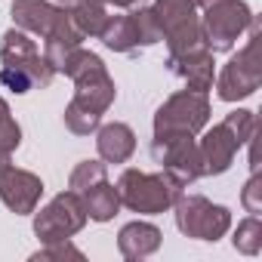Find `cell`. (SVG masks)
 Returning a JSON list of instances; mask_svg holds the SVG:
<instances>
[{
    "mask_svg": "<svg viewBox=\"0 0 262 262\" xmlns=\"http://www.w3.org/2000/svg\"><path fill=\"white\" fill-rule=\"evenodd\" d=\"M182 194V188L161 170V173H142V170H123L117 179V198L120 207L133 210V213H167L173 210L176 198Z\"/></svg>",
    "mask_w": 262,
    "mask_h": 262,
    "instance_id": "6da1fadb",
    "label": "cell"
},
{
    "mask_svg": "<svg viewBox=\"0 0 262 262\" xmlns=\"http://www.w3.org/2000/svg\"><path fill=\"white\" fill-rule=\"evenodd\" d=\"M62 74H68L74 80V102L77 105H83V108H90L96 114H105L111 108L117 90H114V80L108 77L105 62L96 53L77 47L71 53V59L65 62Z\"/></svg>",
    "mask_w": 262,
    "mask_h": 262,
    "instance_id": "7a4b0ae2",
    "label": "cell"
},
{
    "mask_svg": "<svg viewBox=\"0 0 262 262\" xmlns=\"http://www.w3.org/2000/svg\"><path fill=\"white\" fill-rule=\"evenodd\" d=\"M151 13H155L161 40H167V59H176L198 47H207L201 16L191 0H155Z\"/></svg>",
    "mask_w": 262,
    "mask_h": 262,
    "instance_id": "3957f363",
    "label": "cell"
},
{
    "mask_svg": "<svg viewBox=\"0 0 262 262\" xmlns=\"http://www.w3.org/2000/svg\"><path fill=\"white\" fill-rule=\"evenodd\" d=\"M250 37H247V47L237 50V56H231L225 62V68L219 71V80H216V93L222 102H237V99H247L259 90L262 83V59H259V19L253 16L250 22Z\"/></svg>",
    "mask_w": 262,
    "mask_h": 262,
    "instance_id": "277c9868",
    "label": "cell"
},
{
    "mask_svg": "<svg viewBox=\"0 0 262 262\" xmlns=\"http://www.w3.org/2000/svg\"><path fill=\"white\" fill-rule=\"evenodd\" d=\"M210 120V99L207 93L179 90L173 93L155 114V136H198Z\"/></svg>",
    "mask_w": 262,
    "mask_h": 262,
    "instance_id": "5b68a950",
    "label": "cell"
},
{
    "mask_svg": "<svg viewBox=\"0 0 262 262\" xmlns=\"http://www.w3.org/2000/svg\"><path fill=\"white\" fill-rule=\"evenodd\" d=\"M176 228L194 241H219L231 228V213L222 204H213L201 194H179L173 204Z\"/></svg>",
    "mask_w": 262,
    "mask_h": 262,
    "instance_id": "8992f818",
    "label": "cell"
},
{
    "mask_svg": "<svg viewBox=\"0 0 262 262\" xmlns=\"http://www.w3.org/2000/svg\"><path fill=\"white\" fill-rule=\"evenodd\" d=\"M253 13L244 0H216V4L207 7L201 28H204V40L210 53H228L237 37L250 28Z\"/></svg>",
    "mask_w": 262,
    "mask_h": 262,
    "instance_id": "52a82bcc",
    "label": "cell"
},
{
    "mask_svg": "<svg viewBox=\"0 0 262 262\" xmlns=\"http://www.w3.org/2000/svg\"><path fill=\"white\" fill-rule=\"evenodd\" d=\"M151 158H155V164H161V170L179 188H188L191 182H198L204 176L201 151H198L194 136H182V133H176V136H155Z\"/></svg>",
    "mask_w": 262,
    "mask_h": 262,
    "instance_id": "ba28073f",
    "label": "cell"
},
{
    "mask_svg": "<svg viewBox=\"0 0 262 262\" xmlns=\"http://www.w3.org/2000/svg\"><path fill=\"white\" fill-rule=\"evenodd\" d=\"M83 225H86V210H83L80 194H74V191L56 194L40 213L34 210V234L40 237V244L74 237Z\"/></svg>",
    "mask_w": 262,
    "mask_h": 262,
    "instance_id": "9c48e42d",
    "label": "cell"
},
{
    "mask_svg": "<svg viewBox=\"0 0 262 262\" xmlns=\"http://www.w3.org/2000/svg\"><path fill=\"white\" fill-rule=\"evenodd\" d=\"M43 198V182L40 176L28 173V170H19V167H7L0 173V201H4L16 216H28L37 210Z\"/></svg>",
    "mask_w": 262,
    "mask_h": 262,
    "instance_id": "30bf717a",
    "label": "cell"
},
{
    "mask_svg": "<svg viewBox=\"0 0 262 262\" xmlns=\"http://www.w3.org/2000/svg\"><path fill=\"white\" fill-rule=\"evenodd\" d=\"M237 148H241V142H237V136L231 133L225 123H216L213 129H207L204 139L198 142L204 176H222V173L231 167Z\"/></svg>",
    "mask_w": 262,
    "mask_h": 262,
    "instance_id": "8fae6325",
    "label": "cell"
},
{
    "mask_svg": "<svg viewBox=\"0 0 262 262\" xmlns=\"http://www.w3.org/2000/svg\"><path fill=\"white\" fill-rule=\"evenodd\" d=\"M10 16H13L16 28H22L28 34L47 37L68 16V10L59 7V4H50V0H16L13 10H10Z\"/></svg>",
    "mask_w": 262,
    "mask_h": 262,
    "instance_id": "7c38bea8",
    "label": "cell"
},
{
    "mask_svg": "<svg viewBox=\"0 0 262 262\" xmlns=\"http://www.w3.org/2000/svg\"><path fill=\"white\" fill-rule=\"evenodd\" d=\"M167 68H170L188 90H194V93H207V90L213 86L216 68H213V53H210L207 47L188 50V53H182V56H176V59H167Z\"/></svg>",
    "mask_w": 262,
    "mask_h": 262,
    "instance_id": "4fadbf2b",
    "label": "cell"
},
{
    "mask_svg": "<svg viewBox=\"0 0 262 262\" xmlns=\"http://www.w3.org/2000/svg\"><path fill=\"white\" fill-rule=\"evenodd\" d=\"M96 148L105 164H126L136 151V133L120 120L96 126Z\"/></svg>",
    "mask_w": 262,
    "mask_h": 262,
    "instance_id": "5bb4252c",
    "label": "cell"
},
{
    "mask_svg": "<svg viewBox=\"0 0 262 262\" xmlns=\"http://www.w3.org/2000/svg\"><path fill=\"white\" fill-rule=\"evenodd\" d=\"M161 228L151 222H126L117 234V250L123 259H145L161 247Z\"/></svg>",
    "mask_w": 262,
    "mask_h": 262,
    "instance_id": "9a60e30c",
    "label": "cell"
},
{
    "mask_svg": "<svg viewBox=\"0 0 262 262\" xmlns=\"http://www.w3.org/2000/svg\"><path fill=\"white\" fill-rule=\"evenodd\" d=\"M47 40V47H43V59L53 65V71H62L65 68V62L71 59V53L80 47V40H83V34L74 28V22H71V13L43 37Z\"/></svg>",
    "mask_w": 262,
    "mask_h": 262,
    "instance_id": "2e32d148",
    "label": "cell"
},
{
    "mask_svg": "<svg viewBox=\"0 0 262 262\" xmlns=\"http://www.w3.org/2000/svg\"><path fill=\"white\" fill-rule=\"evenodd\" d=\"M80 201H83L86 219H93V222H108V219H114L117 210H120L117 188H114L108 179H102V182L83 188V191H80Z\"/></svg>",
    "mask_w": 262,
    "mask_h": 262,
    "instance_id": "e0dca14e",
    "label": "cell"
},
{
    "mask_svg": "<svg viewBox=\"0 0 262 262\" xmlns=\"http://www.w3.org/2000/svg\"><path fill=\"white\" fill-rule=\"evenodd\" d=\"M0 62L4 65H37V62H43V56H40L37 43L28 37V31L10 28L0 37Z\"/></svg>",
    "mask_w": 262,
    "mask_h": 262,
    "instance_id": "ac0fdd59",
    "label": "cell"
},
{
    "mask_svg": "<svg viewBox=\"0 0 262 262\" xmlns=\"http://www.w3.org/2000/svg\"><path fill=\"white\" fill-rule=\"evenodd\" d=\"M99 40H102L108 50L126 53V56H136V53L142 50V47H139V37H136V25H133V19H129V13H126V16H108V22H105L102 34H99Z\"/></svg>",
    "mask_w": 262,
    "mask_h": 262,
    "instance_id": "d6986e66",
    "label": "cell"
},
{
    "mask_svg": "<svg viewBox=\"0 0 262 262\" xmlns=\"http://www.w3.org/2000/svg\"><path fill=\"white\" fill-rule=\"evenodd\" d=\"M68 13H71L74 28L83 37H99L105 22H108V4L105 0H74L68 7Z\"/></svg>",
    "mask_w": 262,
    "mask_h": 262,
    "instance_id": "ffe728a7",
    "label": "cell"
},
{
    "mask_svg": "<svg viewBox=\"0 0 262 262\" xmlns=\"http://www.w3.org/2000/svg\"><path fill=\"white\" fill-rule=\"evenodd\" d=\"M231 244H234L237 253H244V256H256V253L262 250V222H259V216H247L244 222H237Z\"/></svg>",
    "mask_w": 262,
    "mask_h": 262,
    "instance_id": "44dd1931",
    "label": "cell"
},
{
    "mask_svg": "<svg viewBox=\"0 0 262 262\" xmlns=\"http://www.w3.org/2000/svg\"><path fill=\"white\" fill-rule=\"evenodd\" d=\"M102 179H108V167H105V161H80V164L71 170L68 185H71L74 194H80L83 188H90V185H96V182H102Z\"/></svg>",
    "mask_w": 262,
    "mask_h": 262,
    "instance_id": "7402d4cb",
    "label": "cell"
},
{
    "mask_svg": "<svg viewBox=\"0 0 262 262\" xmlns=\"http://www.w3.org/2000/svg\"><path fill=\"white\" fill-rule=\"evenodd\" d=\"M99 120H102V114H96V111H90V108L77 105L74 99H71V102H68V108H65V126L71 129L74 136H90L93 129L99 126Z\"/></svg>",
    "mask_w": 262,
    "mask_h": 262,
    "instance_id": "603a6c76",
    "label": "cell"
},
{
    "mask_svg": "<svg viewBox=\"0 0 262 262\" xmlns=\"http://www.w3.org/2000/svg\"><path fill=\"white\" fill-rule=\"evenodd\" d=\"M129 19L136 25V37H139V47H155L161 40V31H158V22H155V13L151 7H133L129 10Z\"/></svg>",
    "mask_w": 262,
    "mask_h": 262,
    "instance_id": "cb8c5ba5",
    "label": "cell"
},
{
    "mask_svg": "<svg viewBox=\"0 0 262 262\" xmlns=\"http://www.w3.org/2000/svg\"><path fill=\"white\" fill-rule=\"evenodd\" d=\"M19 142H22V126L16 123V117H13L7 99L0 96V151L13 155V151L19 148Z\"/></svg>",
    "mask_w": 262,
    "mask_h": 262,
    "instance_id": "d4e9b609",
    "label": "cell"
},
{
    "mask_svg": "<svg viewBox=\"0 0 262 262\" xmlns=\"http://www.w3.org/2000/svg\"><path fill=\"white\" fill-rule=\"evenodd\" d=\"M231 133L237 136V142L241 145H247L253 136H256V117H253V111H247V108H237V111H231V114H225V120H222Z\"/></svg>",
    "mask_w": 262,
    "mask_h": 262,
    "instance_id": "484cf974",
    "label": "cell"
},
{
    "mask_svg": "<svg viewBox=\"0 0 262 262\" xmlns=\"http://www.w3.org/2000/svg\"><path fill=\"white\" fill-rule=\"evenodd\" d=\"M31 259H34V262H40V259H83V253L71 244V237H65V241L43 244V250H37Z\"/></svg>",
    "mask_w": 262,
    "mask_h": 262,
    "instance_id": "4316f807",
    "label": "cell"
},
{
    "mask_svg": "<svg viewBox=\"0 0 262 262\" xmlns=\"http://www.w3.org/2000/svg\"><path fill=\"white\" fill-rule=\"evenodd\" d=\"M241 201H244V210H247L250 216H259V213H262V176H259V170L247 179Z\"/></svg>",
    "mask_w": 262,
    "mask_h": 262,
    "instance_id": "83f0119b",
    "label": "cell"
},
{
    "mask_svg": "<svg viewBox=\"0 0 262 262\" xmlns=\"http://www.w3.org/2000/svg\"><path fill=\"white\" fill-rule=\"evenodd\" d=\"M105 4L114 10H133V7H142V0H105Z\"/></svg>",
    "mask_w": 262,
    "mask_h": 262,
    "instance_id": "f1b7e54d",
    "label": "cell"
},
{
    "mask_svg": "<svg viewBox=\"0 0 262 262\" xmlns=\"http://www.w3.org/2000/svg\"><path fill=\"white\" fill-rule=\"evenodd\" d=\"M7 167H10V155H7V151H0V173H4Z\"/></svg>",
    "mask_w": 262,
    "mask_h": 262,
    "instance_id": "f546056e",
    "label": "cell"
},
{
    "mask_svg": "<svg viewBox=\"0 0 262 262\" xmlns=\"http://www.w3.org/2000/svg\"><path fill=\"white\" fill-rule=\"evenodd\" d=\"M191 4H194V7H201V10H207L210 4H216V0H191Z\"/></svg>",
    "mask_w": 262,
    "mask_h": 262,
    "instance_id": "4dcf8cb0",
    "label": "cell"
},
{
    "mask_svg": "<svg viewBox=\"0 0 262 262\" xmlns=\"http://www.w3.org/2000/svg\"><path fill=\"white\" fill-rule=\"evenodd\" d=\"M56 4H59V7H65V10H68V7H71V4H74V0H56Z\"/></svg>",
    "mask_w": 262,
    "mask_h": 262,
    "instance_id": "1f68e13d",
    "label": "cell"
}]
</instances>
